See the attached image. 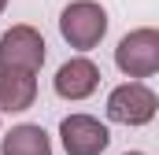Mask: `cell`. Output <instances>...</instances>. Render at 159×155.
<instances>
[{
    "label": "cell",
    "instance_id": "ba28073f",
    "mask_svg": "<svg viewBox=\"0 0 159 155\" xmlns=\"http://www.w3.org/2000/svg\"><path fill=\"white\" fill-rule=\"evenodd\" d=\"M0 155H52V140L41 126H15L4 144H0Z\"/></svg>",
    "mask_w": 159,
    "mask_h": 155
},
{
    "label": "cell",
    "instance_id": "6da1fadb",
    "mask_svg": "<svg viewBox=\"0 0 159 155\" xmlns=\"http://www.w3.org/2000/svg\"><path fill=\"white\" fill-rule=\"evenodd\" d=\"M59 33H63V41L70 48L89 52V48H96L104 41V33H107V11L100 4H93V0H74L59 15Z\"/></svg>",
    "mask_w": 159,
    "mask_h": 155
},
{
    "label": "cell",
    "instance_id": "30bf717a",
    "mask_svg": "<svg viewBox=\"0 0 159 155\" xmlns=\"http://www.w3.org/2000/svg\"><path fill=\"white\" fill-rule=\"evenodd\" d=\"M4 7H7V0H0V11H4Z\"/></svg>",
    "mask_w": 159,
    "mask_h": 155
},
{
    "label": "cell",
    "instance_id": "3957f363",
    "mask_svg": "<svg viewBox=\"0 0 159 155\" xmlns=\"http://www.w3.org/2000/svg\"><path fill=\"white\" fill-rule=\"evenodd\" d=\"M156 107H159L156 92L141 81H126L107 96V118L122 126H148L156 118Z\"/></svg>",
    "mask_w": 159,
    "mask_h": 155
},
{
    "label": "cell",
    "instance_id": "9c48e42d",
    "mask_svg": "<svg viewBox=\"0 0 159 155\" xmlns=\"http://www.w3.org/2000/svg\"><path fill=\"white\" fill-rule=\"evenodd\" d=\"M122 155H144V152H122Z\"/></svg>",
    "mask_w": 159,
    "mask_h": 155
},
{
    "label": "cell",
    "instance_id": "8992f818",
    "mask_svg": "<svg viewBox=\"0 0 159 155\" xmlns=\"http://www.w3.org/2000/svg\"><path fill=\"white\" fill-rule=\"evenodd\" d=\"M100 89V67L93 63V59H67L59 70H56V92L63 96V100H85V96H93Z\"/></svg>",
    "mask_w": 159,
    "mask_h": 155
},
{
    "label": "cell",
    "instance_id": "277c9868",
    "mask_svg": "<svg viewBox=\"0 0 159 155\" xmlns=\"http://www.w3.org/2000/svg\"><path fill=\"white\" fill-rule=\"evenodd\" d=\"M44 63V37L34 26H11L0 37V67L11 70H34L37 74Z\"/></svg>",
    "mask_w": 159,
    "mask_h": 155
},
{
    "label": "cell",
    "instance_id": "52a82bcc",
    "mask_svg": "<svg viewBox=\"0 0 159 155\" xmlns=\"http://www.w3.org/2000/svg\"><path fill=\"white\" fill-rule=\"evenodd\" d=\"M37 100V74L34 70H11L0 67V111H26Z\"/></svg>",
    "mask_w": 159,
    "mask_h": 155
},
{
    "label": "cell",
    "instance_id": "7a4b0ae2",
    "mask_svg": "<svg viewBox=\"0 0 159 155\" xmlns=\"http://www.w3.org/2000/svg\"><path fill=\"white\" fill-rule=\"evenodd\" d=\"M115 67L126 78H152L159 74V30L141 26L129 30L115 48Z\"/></svg>",
    "mask_w": 159,
    "mask_h": 155
},
{
    "label": "cell",
    "instance_id": "5b68a950",
    "mask_svg": "<svg viewBox=\"0 0 159 155\" xmlns=\"http://www.w3.org/2000/svg\"><path fill=\"white\" fill-rule=\"evenodd\" d=\"M59 140H63L67 155H100L111 144V133L93 115H67L59 122Z\"/></svg>",
    "mask_w": 159,
    "mask_h": 155
}]
</instances>
